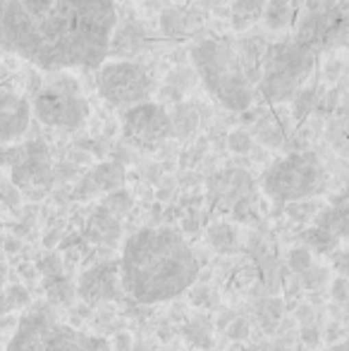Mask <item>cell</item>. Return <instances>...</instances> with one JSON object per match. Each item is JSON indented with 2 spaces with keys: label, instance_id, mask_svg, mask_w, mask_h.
Here are the masks:
<instances>
[{
  "label": "cell",
  "instance_id": "83f0119b",
  "mask_svg": "<svg viewBox=\"0 0 349 351\" xmlns=\"http://www.w3.org/2000/svg\"><path fill=\"white\" fill-rule=\"evenodd\" d=\"M38 273L43 275V278H51V275H60L62 273V258L60 256H56V254H51V256H46L43 261H38Z\"/></svg>",
  "mask_w": 349,
  "mask_h": 351
},
{
  "label": "cell",
  "instance_id": "f35d334b",
  "mask_svg": "<svg viewBox=\"0 0 349 351\" xmlns=\"http://www.w3.org/2000/svg\"><path fill=\"white\" fill-rule=\"evenodd\" d=\"M230 351H280V349H263V347H256V349H249V347H242V344H234Z\"/></svg>",
  "mask_w": 349,
  "mask_h": 351
},
{
  "label": "cell",
  "instance_id": "d6986e66",
  "mask_svg": "<svg viewBox=\"0 0 349 351\" xmlns=\"http://www.w3.org/2000/svg\"><path fill=\"white\" fill-rule=\"evenodd\" d=\"M170 115V127H173V134L177 136H189L191 132L199 125V112L194 110V106L189 103H177L175 110L168 112Z\"/></svg>",
  "mask_w": 349,
  "mask_h": 351
},
{
  "label": "cell",
  "instance_id": "9c48e42d",
  "mask_svg": "<svg viewBox=\"0 0 349 351\" xmlns=\"http://www.w3.org/2000/svg\"><path fill=\"white\" fill-rule=\"evenodd\" d=\"M294 43L304 46L316 56L326 48H342L347 43V3L326 0L318 8L306 10L297 27Z\"/></svg>",
  "mask_w": 349,
  "mask_h": 351
},
{
  "label": "cell",
  "instance_id": "603a6c76",
  "mask_svg": "<svg viewBox=\"0 0 349 351\" xmlns=\"http://www.w3.org/2000/svg\"><path fill=\"white\" fill-rule=\"evenodd\" d=\"M282 311H285V304H282V299H278V296H270V299H265L258 304L256 318H258V323L263 325L265 332H273V330L278 328L280 318H282Z\"/></svg>",
  "mask_w": 349,
  "mask_h": 351
},
{
  "label": "cell",
  "instance_id": "8d00e7d4",
  "mask_svg": "<svg viewBox=\"0 0 349 351\" xmlns=\"http://www.w3.org/2000/svg\"><path fill=\"white\" fill-rule=\"evenodd\" d=\"M196 230H199V220H194V217L184 220V232H196Z\"/></svg>",
  "mask_w": 349,
  "mask_h": 351
},
{
  "label": "cell",
  "instance_id": "4dcf8cb0",
  "mask_svg": "<svg viewBox=\"0 0 349 351\" xmlns=\"http://www.w3.org/2000/svg\"><path fill=\"white\" fill-rule=\"evenodd\" d=\"M5 301H8L10 308H17V306H24L27 304V291L22 289V287H10L8 291H5Z\"/></svg>",
  "mask_w": 349,
  "mask_h": 351
},
{
  "label": "cell",
  "instance_id": "52a82bcc",
  "mask_svg": "<svg viewBox=\"0 0 349 351\" xmlns=\"http://www.w3.org/2000/svg\"><path fill=\"white\" fill-rule=\"evenodd\" d=\"M29 106L41 125L62 132H77L88 120V101L82 93L80 82L70 74H56L48 79Z\"/></svg>",
  "mask_w": 349,
  "mask_h": 351
},
{
  "label": "cell",
  "instance_id": "2e32d148",
  "mask_svg": "<svg viewBox=\"0 0 349 351\" xmlns=\"http://www.w3.org/2000/svg\"><path fill=\"white\" fill-rule=\"evenodd\" d=\"M261 19L268 32H285V29H289L294 22L292 3H289V0H265Z\"/></svg>",
  "mask_w": 349,
  "mask_h": 351
},
{
  "label": "cell",
  "instance_id": "277c9868",
  "mask_svg": "<svg viewBox=\"0 0 349 351\" xmlns=\"http://www.w3.org/2000/svg\"><path fill=\"white\" fill-rule=\"evenodd\" d=\"M5 351H112L101 337L65 325L56 318L51 306H34L17 320L12 339Z\"/></svg>",
  "mask_w": 349,
  "mask_h": 351
},
{
  "label": "cell",
  "instance_id": "ba28073f",
  "mask_svg": "<svg viewBox=\"0 0 349 351\" xmlns=\"http://www.w3.org/2000/svg\"><path fill=\"white\" fill-rule=\"evenodd\" d=\"M96 86L103 101L115 108H132L146 103L151 96V77L139 62L108 60L96 67Z\"/></svg>",
  "mask_w": 349,
  "mask_h": 351
},
{
  "label": "cell",
  "instance_id": "d6a6232c",
  "mask_svg": "<svg viewBox=\"0 0 349 351\" xmlns=\"http://www.w3.org/2000/svg\"><path fill=\"white\" fill-rule=\"evenodd\" d=\"M258 139H261L265 146H280V143H282V134H280L278 127H265V130H258Z\"/></svg>",
  "mask_w": 349,
  "mask_h": 351
},
{
  "label": "cell",
  "instance_id": "4fadbf2b",
  "mask_svg": "<svg viewBox=\"0 0 349 351\" xmlns=\"http://www.w3.org/2000/svg\"><path fill=\"white\" fill-rule=\"evenodd\" d=\"M29 120H32V106L27 96L12 88H0V146L22 139L29 130Z\"/></svg>",
  "mask_w": 349,
  "mask_h": 351
},
{
  "label": "cell",
  "instance_id": "8fae6325",
  "mask_svg": "<svg viewBox=\"0 0 349 351\" xmlns=\"http://www.w3.org/2000/svg\"><path fill=\"white\" fill-rule=\"evenodd\" d=\"M122 132L127 139L141 148H156L168 136H173L168 110L151 101L127 108L122 115Z\"/></svg>",
  "mask_w": 349,
  "mask_h": 351
},
{
  "label": "cell",
  "instance_id": "7c38bea8",
  "mask_svg": "<svg viewBox=\"0 0 349 351\" xmlns=\"http://www.w3.org/2000/svg\"><path fill=\"white\" fill-rule=\"evenodd\" d=\"M122 285H120V270H117L115 258H101L86 268L77 285V296L91 308V306L106 304V301H120L122 299Z\"/></svg>",
  "mask_w": 349,
  "mask_h": 351
},
{
  "label": "cell",
  "instance_id": "9a60e30c",
  "mask_svg": "<svg viewBox=\"0 0 349 351\" xmlns=\"http://www.w3.org/2000/svg\"><path fill=\"white\" fill-rule=\"evenodd\" d=\"M86 180L91 182L96 194H101V191L112 194V191L122 189V184H125V170H122L120 162H101V165H96L88 172Z\"/></svg>",
  "mask_w": 349,
  "mask_h": 351
},
{
  "label": "cell",
  "instance_id": "7402d4cb",
  "mask_svg": "<svg viewBox=\"0 0 349 351\" xmlns=\"http://www.w3.org/2000/svg\"><path fill=\"white\" fill-rule=\"evenodd\" d=\"M206 237H208V244L215 251H220V254H230L234 249V244H237V232L228 222H218V225L208 227V234Z\"/></svg>",
  "mask_w": 349,
  "mask_h": 351
},
{
  "label": "cell",
  "instance_id": "ffe728a7",
  "mask_svg": "<svg viewBox=\"0 0 349 351\" xmlns=\"http://www.w3.org/2000/svg\"><path fill=\"white\" fill-rule=\"evenodd\" d=\"M43 287H46L51 304H58V306H70L72 299L77 296V289L72 287L70 280L62 278V273L51 275V278H43Z\"/></svg>",
  "mask_w": 349,
  "mask_h": 351
},
{
  "label": "cell",
  "instance_id": "ab89813d",
  "mask_svg": "<svg viewBox=\"0 0 349 351\" xmlns=\"http://www.w3.org/2000/svg\"><path fill=\"white\" fill-rule=\"evenodd\" d=\"M17 249H19V241H14V239H8V241H5V251H8V254H14Z\"/></svg>",
  "mask_w": 349,
  "mask_h": 351
},
{
  "label": "cell",
  "instance_id": "8992f818",
  "mask_svg": "<svg viewBox=\"0 0 349 351\" xmlns=\"http://www.w3.org/2000/svg\"><path fill=\"white\" fill-rule=\"evenodd\" d=\"M261 186L278 204H299L326 189V170L316 153L294 151L265 170Z\"/></svg>",
  "mask_w": 349,
  "mask_h": 351
},
{
  "label": "cell",
  "instance_id": "836d02e7",
  "mask_svg": "<svg viewBox=\"0 0 349 351\" xmlns=\"http://www.w3.org/2000/svg\"><path fill=\"white\" fill-rule=\"evenodd\" d=\"M302 342L309 344V347H316L321 342V335H318V330L313 325H304L302 328Z\"/></svg>",
  "mask_w": 349,
  "mask_h": 351
},
{
  "label": "cell",
  "instance_id": "f546056e",
  "mask_svg": "<svg viewBox=\"0 0 349 351\" xmlns=\"http://www.w3.org/2000/svg\"><path fill=\"white\" fill-rule=\"evenodd\" d=\"M330 299L337 301V304H345L349 299V282L345 275H337L335 280H333L330 285Z\"/></svg>",
  "mask_w": 349,
  "mask_h": 351
},
{
  "label": "cell",
  "instance_id": "d590c367",
  "mask_svg": "<svg viewBox=\"0 0 349 351\" xmlns=\"http://www.w3.org/2000/svg\"><path fill=\"white\" fill-rule=\"evenodd\" d=\"M299 320H302V323L304 325H311V323H309V320H311L313 318V311L311 308H309V306H302V308H299Z\"/></svg>",
  "mask_w": 349,
  "mask_h": 351
},
{
  "label": "cell",
  "instance_id": "4316f807",
  "mask_svg": "<svg viewBox=\"0 0 349 351\" xmlns=\"http://www.w3.org/2000/svg\"><path fill=\"white\" fill-rule=\"evenodd\" d=\"M225 332H228V337L232 339L234 344H239V342H244V339H249L252 325H249V320L242 318V315H234V320L225 328Z\"/></svg>",
  "mask_w": 349,
  "mask_h": 351
},
{
  "label": "cell",
  "instance_id": "44dd1931",
  "mask_svg": "<svg viewBox=\"0 0 349 351\" xmlns=\"http://www.w3.org/2000/svg\"><path fill=\"white\" fill-rule=\"evenodd\" d=\"M302 241H304V249L313 251V254H333L337 249V237H333L330 232L326 230H318V227H311V230H304L302 232Z\"/></svg>",
  "mask_w": 349,
  "mask_h": 351
},
{
  "label": "cell",
  "instance_id": "30bf717a",
  "mask_svg": "<svg viewBox=\"0 0 349 351\" xmlns=\"http://www.w3.org/2000/svg\"><path fill=\"white\" fill-rule=\"evenodd\" d=\"M0 165L12 167L14 186L29 191V194H41L53 182L51 156H48L46 143L41 141L0 148Z\"/></svg>",
  "mask_w": 349,
  "mask_h": 351
},
{
  "label": "cell",
  "instance_id": "b9f144b4",
  "mask_svg": "<svg viewBox=\"0 0 349 351\" xmlns=\"http://www.w3.org/2000/svg\"><path fill=\"white\" fill-rule=\"evenodd\" d=\"M330 351H347V344H337V347H333Z\"/></svg>",
  "mask_w": 349,
  "mask_h": 351
},
{
  "label": "cell",
  "instance_id": "e575fe53",
  "mask_svg": "<svg viewBox=\"0 0 349 351\" xmlns=\"http://www.w3.org/2000/svg\"><path fill=\"white\" fill-rule=\"evenodd\" d=\"M110 349L112 351H132V337L127 332L115 335V339H112Z\"/></svg>",
  "mask_w": 349,
  "mask_h": 351
},
{
  "label": "cell",
  "instance_id": "3957f363",
  "mask_svg": "<svg viewBox=\"0 0 349 351\" xmlns=\"http://www.w3.org/2000/svg\"><path fill=\"white\" fill-rule=\"evenodd\" d=\"M191 62L206 91L223 108L244 112L254 103V84L242 70L234 43L225 38H206L191 48Z\"/></svg>",
  "mask_w": 349,
  "mask_h": 351
},
{
  "label": "cell",
  "instance_id": "5bb4252c",
  "mask_svg": "<svg viewBox=\"0 0 349 351\" xmlns=\"http://www.w3.org/2000/svg\"><path fill=\"white\" fill-rule=\"evenodd\" d=\"M86 239L101 249H115L120 244L122 225L117 217H112L106 208H96L86 222Z\"/></svg>",
  "mask_w": 349,
  "mask_h": 351
},
{
  "label": "cell",
  "instance_id": "ac0fdd59",
  "mask_svg": "<svg viewBox=\"0 0 349 351\" xmlns=\"http://www.w3.org/2000/svg\"><path fill=\"white\" fill-rule=\"evenodd\" d=\"M265 0H234L232 5V27L237 32H247L261 19Z\"/></svg>",
  "mask_w": 349,
  "mask_h": 351
},
{
  "label": "cell",
  "instance_id": "d4e9b609",
  "mask_svg": "<svg viewBox=\"0 0 349 351\" xmlns=\"http://www.w3.org/2000/svg\"><path fill=\"white\" fill-rule=\"evenodd\" d=\"M287 263H289V268H292L297 275L306 273V270L313 265L311 251L304 249V246H297V249H292V251H289V254H287Z\"/></svg>",
  "mask_w": 349,
  "mask_h": 351
},
{
  "label": "cell",
  "instance_id": "60d3db41",
  "mask_svg": "<svg viewBox=\"0 0 349 351\" xmlns=\"http://www.w3.org/2000/svg\"><path fill=\"white\" fill-rule=\"evenodd\" d=\"M8 311H10V306H8V301H5V294H0V315L8 313Z\"/></svg>",
  "mask_w": 349,
  "mask_h": 351
},
{
  "label": "cell",
  "instance_id": "f1b7e54d",
  "mask_svg": "<svg viewBox=\"0 0 349 351\" xmlns=\"http://www.w3.org/2000/svg\"><path fill=\"white\" fill-rule=\"evenodd\" d=\"M228 146H230V151H234V153H249L252 151V136H249L247 132H232L228 139Z\"/></svg>",
  "mask_w": 349,
  "mask_h": 351
},
{
  "label": "cell",
  "instance_id": "484cf974",
  "mask_svg": "<svg viewBox=\"0 0 349 351\" xmlns=\"http://www.w3.org/2000/svg\"><path fill=\"white\" fill-rule=\"evenodd\" d=\"M328 270L326 268H309L306 273H302V287L304 289H309V291H316V289H321V287H326V282H328Z\"/></svg>",
  "mask_w": 349,
  "mask_h": 351
},
{
  "label": "cell",
  "instance_id": "6da1fadb",
  "mask_svg": "<svg viewBox=\"0 0 349 351\" xmlns=\"http://www.w3.org/2000/svg\"><path fill=\"white\" fill-rule=\"evenodd\" d=\"M112 0H0V46L38 70H96L110 51Z\"/></svg>",
  "mask_w": 349,
  "mask_h": 351
},
{
  "label": "cell",
  "instance_id": "1f68e13d",
  "mask_svg": "<svg viewBox=\"0 0 349 351\" xmlns=\"http://www.w3.org/2000/svg\"><path fill=\"white\" fill-rule=\"evenodd\" d=\"M189 296H191V304L194 306H206L210 301V287L206 285H196V287H189Z\"/></svg>",
  "mask_w": 349,
  "mask_h": 351
},
{
  "label": "cell",
  "instance_id": "74e56055",
  "mask_svg": "<svg viewBox=\"0 0 349 351\" xmlns=\"http://www.w3.org/2000/svg\"><path fill=\"white\" fill-rule=\"evenodd\" d=\"M232 320H234V313H228V315H223V318L218 320V328H220V330H225V328H228L230 323H232Z\"/></svg>",
  "mask_w": 349,
  "mask_h": 351
},
{
  "label": "cell",
  "instance_id": "7a4b0ae2",
  "mask_svg": "<svg viewBox=\"0 0 349 351\" xmlns=\"http://www.w3.org/2000/svg\"><path fill=\"white\" fill-rule=\"evenodd\" d=\"M122 291L136 304H163L199 280V261L184 237L170 227H144L122 246L117 261Z\"/></svg>",
  "mask_w": 349,
  "mask_h": 351
},
{
  "label": "cell",
  "instance_id": "5b68a950",
  "mask_svg": "<svg viewBox=\"0 0 349 351\" xmlns=\"http://www.w3.org/2000/svg\"><path fill=\"white\" fill-rule=\"evenodd\" d=\"M316 56L294 41L265 46L261 58L258 91L268 103L292 101L313 72Z\"/></svg>",
  "mask_w": 349,
  "mask_h": 351
},
{
  "label": "cell",
  "instance_id": "cb8c5ba5",
  "mask_svg": "<svg viewBox=\"0 0 349 351\" xmlns=\"http://www.w3.org/2000/svg\"><path fill=\"white\" fill-rule=\"evenodd\" d=\"M132 206H134V201H132L130 191L117 189V191H112V194H108V196H106V201L101 204V208H106L112 217L122 220V217H125L127 213L132 210Z\"/></svg>",
  "mask_w": 349,
  "mask_h": 351
},
{
  "label": "cell",
  "instance_id": "e0dca14e",
  "mask_svg": "<svg viewBox=\"0 0 349 351\" xmlns=\"http://www.w3.org/2000/svg\"><path fill=\"white\" fill-rule=\"evenodd\" d=\"M316 225L313 227H318V230H326V232H330L333 237H345L347 234V206L342 204V199L337 201L335 206H330V208H326V210H318V215H316Z\"/></svg>",
  "mask_w": 349,
  "mask_h": 351
}]
</instances>
